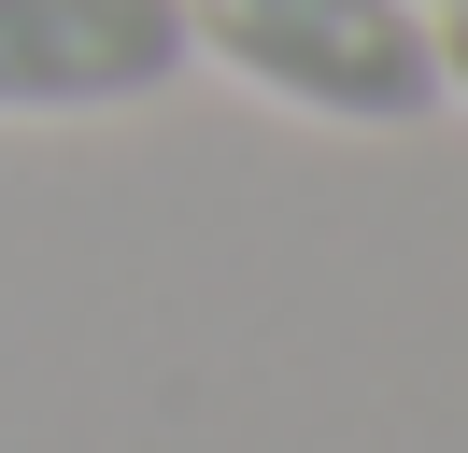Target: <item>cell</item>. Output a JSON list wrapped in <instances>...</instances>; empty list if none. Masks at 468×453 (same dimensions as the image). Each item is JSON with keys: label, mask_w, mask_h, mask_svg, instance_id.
Listing matches in <instances>:
<instances>
[{"label": "cell", "mask_w": 468, "mask_h": 453, "mask_svg": "<svg viewBox=\"0 0 468 453\" xmlns=\"http://www.w3.org/2000/svg\"><path fill=\"white\" fill-rule=\"evenodd\" d=\"M185 43L326 128H411L440 100L426 0H185Z\"/></svg>", "instance_id": "6da1fadb"}, {"label": "cell", "mask_w": 468, "mask_h": 453, "mask_svg": "<svg viewBox=\"0 0 468 453\" xmlns=\"http://www.w3.org/2000/svg\"><path fill=\"white\" fill-rule=\"evenodd\" d=\"M185 57V0H0V113H128Z\"/></svg>", "instance_id": "7a4b0ae2"}, {"label": "cell", "mask_w": 468, "mask_h": 453, "mask_svg": "<svg viewBox=\"0 0 468 453\" xmlns=\"http://www.w3.org/2000/svg\"><path fill=\"white\" fill-rule=\"evenodd\" d=\"M426 43H440V100H468V0H426Z\"/></svg>", "instance_id": "3957f363"}]
</instances>
